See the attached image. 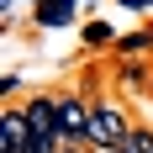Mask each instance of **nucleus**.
<instances>
[{
  "instance_id": "obj_1",
  "label": "nucleus",
  "mask_w": 153,
  "mask_h": 153,
  "mask_svg": "<svg viewBox=\"0 0 153 153\" xmlns=\"http://www.w3.org/2000/svg\"><path fill=\"white\" fill-rule=\"evenodd\" d=\"M127 137H132V116H127L116 100H95V111H90V132H85L90 153H111V148H122Z\"/></svg>"
},
{
  "instance_id": "obj_2",
  "label": "nucleus",
  "mask_w": 153,
  "mask_h": 153,
  "mask_svg": "<svg viewBox=\"0 0 153 153\" xmlns=\"http://www.w3.org/2000/svg\"><path fill=\"white\" fill-rule=\"evenodd\" d=\"M21 116H27V132H37V137H58V132H63L58 95H32L27 106H21Z\"/></svg>"
},
{
  "instance_id": "obj_3",
  "label": "nucleus",
  "mask_w": 153,
  "mask_h": 153,
  "mask_svg": "<svg viewBox=\"0 0 153 153\" xmlns=\"http://www.w3.org/2000/svg\"><path fill=\"white\" fill-rule=\"evenodd\" d=\"M0 153H27V116H21V106H5V116H0Z\"/></svg>"
},
{
  "instance_id": "obj_4",
  "label": "nucleus",
  "mask_w": 153,
  "mask_h": 153,
  "mask_svg": "<svg viewBox=\"0 0 153 153\" xmlns=\"http://www.w3.org/2000/svg\"><path fill=\"white\" fill-rule=\"evenodd\" d=\"M79 16V0H37L32 5V21L37 27H69Z\"/></svg>"
},
{
  "instance_id": "obj_5",
  "label": "nucleus",
  "mask_w": 153,
  "mask_h": 153,
  "mask_svg": "<svg viewBox=\"0 0 153 153\" xmlns=\"http://www.w3.org/2000/svg\"><path fill=\"white\" fill-rule=\"evenodd\" d=\"M148 48H153V32H127V37H116V53H127V58H137Z\"/></svg>"
},
{
  "instance_id": "obj_6",
  "label": "nucleus",
  "mask_w": 153,
  "mask_h": 153,
  "mask_svg": "<svg viewBox=\"0 0 153 153\" xmlns=\"http://www.w3.org/2000/svg\"><path fill=\"white\" fill-rule=\"evenodd\" d=\"M122 153H153V127H132V137L122 143Z\"/></svg>"
},
{
  "instance_id": "obj_7",
  "label": "nucleus",
  "mask_w": 153,
  "mask_h": 153,
  "mask_svg": "<svg viewBox=\"0 0 153 153\" xmlns=\"http://www.w3.org/2000/svg\"><path fill=\"white\" fill-rule=\"evenodd\" d=\"M106 42H116L111 27H106V21H90V27H85V48H106Z\"/></svg>"
},
{
  "instance_id": "obj_8",
  "label": "nucleus",
  "mask_w": 153,
  "mask_h": 153,
  "mask_svg": "<svg viewBox=\"0 0 153 153\" xmlns=\"http://www.w3.org/2000/svg\"><path fill=\"white\" fill-rule=\"evenodd\" d=\"M143 79H153V74H143V63H122V85H132V90H137Z\"/></svg>"
},
{
  "instance_id": "obj_9",
  "label": "nucleus",
  "mask_w": 153,
  "mask_h": 153,
  "mask_svg": "<svg viewBox=\"0 0 153 153\" xmlns=\"http://www.w3.org/2000/svg\"><path fill=\"white\" fill-rule=\"evenodd\" d=\"M16 5H21V0H0V11H5V27H11V16H16Z\"/></svg>"
},
{
  "instance_id": "obj_10",
  "label": "nucleus",
  "mask_w": 153,
  "mask_h": 153,
  "mask_svg": "<svg viewBox=\"0 0 153 153\" xmlns=\"http://www.w3.org/2000/svg\"><path fill=\"white\" fill-rule=\"evenodd\" d=\"M58 153H90V148H74V143H58Z\"/></svg>"
},
{
  "instance_id": "obj_11",
  "label": "nucleus",
  "mask_w": 153,
  "mask_h": 153,
  "mask_svg": "<svg viewBox=\"0 0 153 153\" xmlns=\"http://www.w3.org/2000/svg\"><path fill=\"white\" fill-rule=\"evenodd\" d=\"M111 153H122V148H111Z\"/></svg>"
},
{
  "instance_id": "obj_12",
  "label": "nucleus",
  "mask_w": 153,
  "mask_h": 153,
  "mask_svg": "<svg viewBox=\"0 0 153 153\" xmlns=\"http://www.w3.org/2000/svg\"><path fill=\"white\" fill-rule=\"evenodd\" d=\"M148 90H153V79H148Z\"/></svg>"
},
{
  "instance_id": "obj_13",
  "label": "nucleus",
  "mask_w": 153,
  "mask_h": 153,
  "mask_svg": "<svg viewBox=\"0 0 153 153\" xmlns=\"http://www.w3.org/2000/svg\"><path fill=\"white\" fill-rule=\"evenodd\" d=\"M32 5H37V0H32Z\"/></svg>"
}]
</instances>
